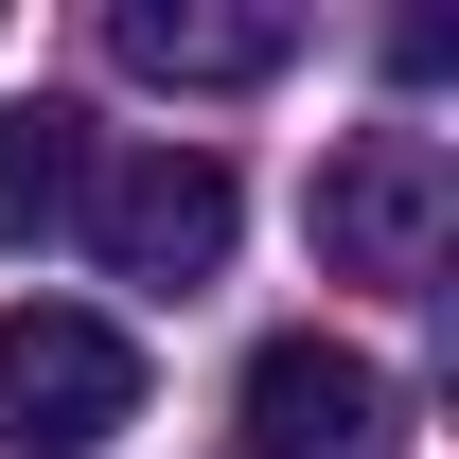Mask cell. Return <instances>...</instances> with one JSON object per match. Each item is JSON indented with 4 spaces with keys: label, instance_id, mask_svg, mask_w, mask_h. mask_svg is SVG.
Returning <instances> with one entry per match:
<instances>
[{
    "label": "cell",
    "instance_id": "6",
    "mask_svg": "<svg viewBox=\"0 0 459 459\" xmlns=\"http://www.w3.org/2000/svg\"><path fill=\"white\" fill-rule=\"evenodd\" d=\"M71 212H89V124L18 107L0 124V247H36V230H71Z\"/></svg>",
    "mask_w": 459,
    "mask_h": 459
},
{
    "label": "cell",
    "instance_id": "5",
    "mask_svg": "<svg viewBox=\"0 0 459 459\" xmlns=\"http://www.w3.org/2000/svg\"><path fill=\"white\" fill-rule=\"evenodd\" d=\"M107 36H124L142 89H265V71H300V18H283V0H124Z\"/></svg>",
    "mask_w": 459,
    "mask_h": 459
},
{
    "label": "cell",
    "instance_id": "2",
    "mask_svg": "<svg viewBox=\"0 0 459 459\" xmlns=\"http://www.w3.org/2000/svg\"><path fill=\"white\" fill-rule=\"evenodd\" d=\"M230 230H247V195H230L212 142H124V160L89 177V247H107V283L195 300V283L230 265Z\"/></svg>",
    "mask_w": 459,
    "mask_h": 459
},
{
    "label": "cell",
    "instance_id": "4",
    "mask_svg": "<svg viewBox=\"0 0 459 459\" xmlns=\"http://www.w3.org/2000/svg\"><path fill=\"white\" fill-rule=\"evenodd\" d=\"M247 442L265 459H371L389 442V371L353 336H265L247 353Z\"/></svg>",
    "mask_w": 459,
    "mask_h": 459
},
{
    "label": "cell",
    "instance_id": "3",
    "mask_svg": "<svg viewBox=\"0 0 459 459\" xmlns=\"http://www.w3.org/2000/svg\"><path fill=\"white\" fill-rule=\"evenodd\" d=\"M459 247V160L442 142H336V160H318V265H336V283H424V265H442Z\"/></svg>",
    "mask_w": 459,
    "mask_h": 459
},
{
    "label": "cell",
    "instance_id": "1",
    "mask_svg": "<svg viewBox=\"0 0 459 459\" xmlns=\"http://www.w3.org/2000/svg\"><path fill=\"white\" fill-rule=\"evenodd\" d=\"M142 424V336L89 300H18L0 318V442L18 459H107Z\"/></svg>",
    "mask_w": 459,
    "mask_h": 459
}]
</instances>
